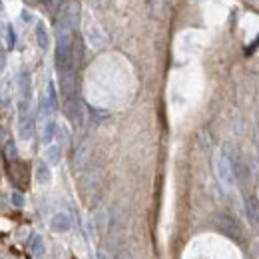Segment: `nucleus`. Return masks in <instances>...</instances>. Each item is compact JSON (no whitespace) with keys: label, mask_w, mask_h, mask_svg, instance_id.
I'll list each match as a JSON object with an SVG mask.
<instances>
[{"label":"nucleus","mask_w":259,"mask_h":259,"mask_svg":"<svg viewBox=\"0 0 259 259\" xmlns=\"http://www.w3.org/2000/svg\"><path fill=\"white\" fill-rule=\"evenodd\" d=\"M54 62L58 72L66 76L72 70V62H74V36H72V28L60 22L56 24V56Z\"/></svg>","instance_id":"obj_1"},{"label":"nucleus","mask_w":259,"mask_h":259,"mask_svg":"<svg viewBox=\"0 0 259 259\" xmlns=\"http://www.w3.org/2000/svg\"><path fill=\"white\" fill-rule=\"evenodd\" d=\"M82 28H84V34H86L88 42H90L94 48H102V46H104L106 36L102 32L100 24L92 18V14H88V12L82 14Z\"/></svg>","instance_id":"obj_2"},{"label":"nucleus","mask_w":259,"mask_h":259,"mask_svg":"<svg viewBox=\"0 0 259 259\" xmlns=\"http://www.w3.org/2000/svg\"><path fill=\"white\" fill-rule=\"evenodd\" d=\"M8 176L10 180L18 186V188H26L28 186V180H30V171H28V165L20 160H10L8 163Z\"/></svg>","instance_id":"obj_3"},{"label":"nucleus","mask_w":259,"mask_h":259,"mask_svg":"<svg viewBox=\"0 0 259 259\" xmlns=\"http://www.w3.org/2000/svg\"><path fill=\"white\" fill-rule=\"evenodd\" d=\"M58 20L68 24L70 28H74L80 22V8H78V4H74V2L66 4L64 8H62V12H60V18Z\"/></svg>","instance_id":"obj_4"},{"label":"nucleus","mask_w":259,"mask_h":259,"mask_svg":"<svg viewBox=\"0 0 259 259\" xmlns=\"http://www.w3.org/2000/svg\"><path fill=\"white\" fill-rule=\"evenodd\" d=\"M36 42H38V46L42 48V50H48V46H50V32H48V26L40 20V22H36Z\"/></svg>","instance_id":"obj_5"},{"label":"nucleus","mask_w":259,"mask_h":259,"mask_svg":"<svg viewBox=\"0 0 259 259\" xmlns=\"http://www.w3.org/2000/svg\"><path fill=\"white\" fill-rule=\"evenodd\" d=\"M50 229H52V231H58V233L68 231V229H70V220H68V215H66V213H56V215L50 220Z\"/></svg>","instance_id":"obj_6"},{"label":"nucleus","mask_w":259,"mask_h":259,"mask_svg":"<svg viewBox=\"0 0 259 259\" xmlns=\"http://www.w3.org/2000/svg\"><path fill=\"white\" fill-rule=\"evenodd\" d=\"M18 136L22 140H30L32 138V120L30 116H22L18 122Z\"/></svg>","instance_id":"obj_7"},{"label":"nucleus","mask_w":259,"mask_h":259,"mask_svg":"<svg viewBox=\"0 0 259 259\" xmlns=\"http://www.w3.org/2000/svg\"><path fill=\"white\" fill-rule=\"evenodd\" d=\"M18 92H20L22 98L30 96V76L26 72H22L20 78H18Z\"/></svg>","instance_id":"obj_8"},{"label":"nucleus","mask_w":259,"mask_h":259,"mask_svg":"<svg viewBox=\"0 0 259 259\" xmlns=\"http://www.w3.org/2000/svg\"><path fill=\"white\" fill-rule=\"evenodd\" d=\"M34 174H36L38 184H42V186H44V184H48V182H50V169H48V165H46V163H38Z\"/></svg>","instance_id":"obj_9"},{"label":"nucleus","mask_w":259,"mask_h":259,"mask_svg":"<svg viewBox=\"0 0 259 259\" xmlns=\"http://www.w3.org/2000/svg\"><path fill=\"white\" fill-rule=\"evenodd\" d=\"M60 158H62V150L58 146H50L46 150V160H48V163H58Z\"/></svg>","instance_id":"obj_10"},{"label":"nucleus","mask_w":259,"mask_h":259,"mask_svg":"<svg viewBox=\"0 0 259 259\" xmlns=\"http://www.w3.org/2000/svg\"><path fill=\"white\" fill-rule=\"evenodd\" d=\"M2 36H4V40H6V44H8V48H14V44H16V34H14V28H12L10 24L4 26Z\"/></svg>","instance_id":"obj_11"},{"label":"nucleus","mask_w":259,"mask_h":259,"mask_svg":"<svg viewBox=\"0 0 259 259\" xmlns=\"http://www.w3.org/2000/svg\"><path fill=\"white\" fill-rule=\"evenodd\" d=\"M56 124H54V122H48V124H46V126H44V134H42V140H44V142H48V140H52V138H54V134H56Z\"/></svg>","instance_id":"obj_12"},{"label":"nucleus","mask_w":259,"mask_h":259,"mask_svg":"<svg viewBox=\"0 0 259 259\" xmlns=\"http://www.w3.org/2000/svg\"><path fill=\"white\" fill-rule=\"evenodd\" d=\"M32 251L36 253V255H42V253H44V241H42V237H40V235H34Z\"/></svg>","instance_id":"obj_13"},{"label":"nucleus","mask_w":259,"mask_h":259,"mask_svg":"<svg viewBox=\"0 0 259 259\" xmlns=\"http://www.w3.org/2000/svg\"><path fill=\"white\" fill-rule=\"evenodd\" d=\"M10 199H12V203H14L16 207H22V205L26 203V199H24V194H20V192H12Z\"/></svg>","instance_id":"obj_14"},{"label":"nucleus","mask_w":259,"mask_h":259,"mask_svg":"<svg viewBox=\"0 0 259 259\" xmlns=\"http://www.w3.org/2000/svg\"><path fill=\"white\" fill-rule=\"evenodd\" d=\"M6 158H8V160H16V158H18V152H16L14 142H8V144H6Z\"/></svg>","instance_id":"obj_15"},{"label":"nucleus","mask_w":259,"mask_h":259,"mask_svg":"<svg viewBox=\"0 0 259 259\" xmlns=\"http://www.w3.org/2000/svg\"><path fill=\"white\" fill-rule=\"evenodd\" d=\"M218 169H220V176H222V178H224L226 182H229V174H227V163L226 162H220V167H218Z\"/></svg>","instance_id":"obj_16"},{"label":"nucleus","mask_w":259,"mask_h":259,"mask_svg":"<svg viewBox=\"0 0 259 259\" xmlns=\"http://www.w3.org/2000/svg\"><path fill=\"white\" fill-rule=\"evenodd\" d=\"M20 18H22V20H24V22H34V16H32V12H30V10H26V8H24V10H22V12H20Z\"/></svg>","instance_id":"obj_17"},{"label":"nucleus","mask_w":259,"mask_h":259,"mask_svg":"<svg viewBox=\"0 0 259 259\" xmlns=\"http://www.w3.org/2000/svg\"><path fill=\"white\" fill-rule=\"evenodd\" d=\"M4 70V52L0 50V72Z\"/></svg>","instance_id":"obj_18"},{"label":"nucleus","mask_w":259,"mask_h":259,"mask_svg":"<svg viewBox=\"0 0 259 259\" xmlns=\"http://www.w3.org/2000/svg\"><path fill=\"white\" fill-rule=\"evenodd\" d=\"M24 2H26V4H30V6H36L40 0H24Z\"/></svg>","instance_id":"obj_19"},{"label":"nucleus","mask_w":259,"mask_h":259,"mask_svg":"<svg viewBox=\"0 0 259 259\" xmlns=\"http://www.w3.org/2000/svg\"><path fill=\"white\" fill-rule=\"evenodd\" d=\"M4 26H6V24H4V22H2V20H0V34L4 32Z\"/></svg>","instance_id":"obj_20"},{"label":"nucleus","mask_w":259,"mask_h":259,"mask_svg":"<svg viewBox=\"0 0 259 259\" xmlns=\"http://www.w3.org/2000/svg\"><path fill=\"white\" fill-rule=\"evenodd\" d=\"M2 209H4V201L0 199V211H2Z\"/></svg>","instance_id":"obj_21"},{"label":"nucleus","mask_w":259,"mask_h":259,"mask_svg":"<svg viewBox=\"0 0 259 259\" xmlns=\"http://www.w3.org/2000/svg\"><path fill=\"white\" fill-rule=\"evenodd\" d=\"M0 8H2V2H0Z\"/></svg>","instance_id":"obj_22"}]
</instances>
